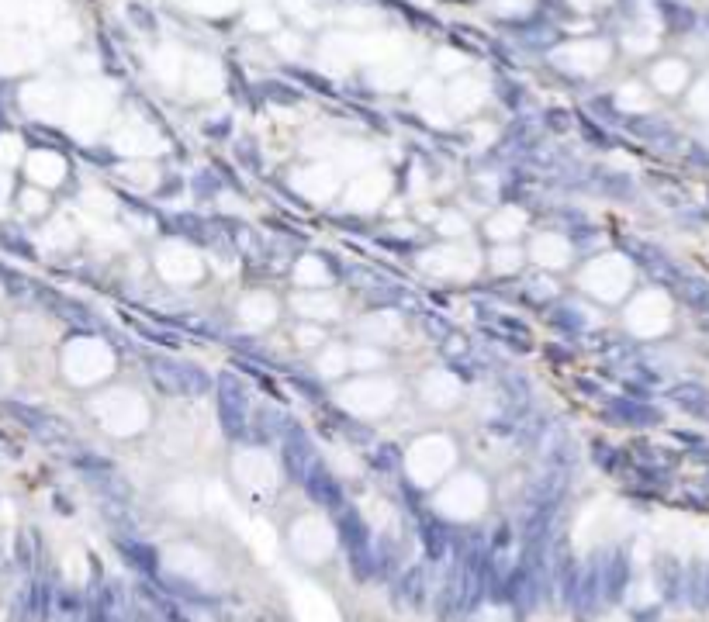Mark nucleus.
Wrapping results in <instances>:
<instances>
[{
  "label": "nucleus",
  "mask_w": 709,
  "mask_h": 622,
  "mask_svg": "<svg viewBox=\"0 0 709 622\" xmlns=\"http://www.w3.org/2000/svg\"><path fill=\"white\" fill-rule=\"evenodd\" d=\"M218 419L229 439L250 432V391L236 373H218Z\"/></svg>",
  "instance_id": "1"
},
{
  "label": "nucleus",
  "mask_w": 709,
  "mask_h": 622,
  "mask_svg": "<svg viewBox=\"0 0 709 622\" xmlns=\"http://www.w3.org/2000/svg\"><path fill=\"white\" fill-rule=\"evenodd\" d=\"M602 561L606 553H591L589 564L578 570V588H574V602L568 612H574L581 622H589L602 605Z\"/></svg>",
  "instance_id": "2"
},
{
  "label": "nucleus",
  "mask_w": 709,
  "mask_h": 622,
  "mask_svg": "<svg viewBox=\"0 0 709 622\" xmlns=\"http://www.w3.org/2000/svg\"><path fill=\"white\" fill-rule=\"evenodd\" d=\"M316 464H318V449L312 443V436L298 426V422H288V429H284V466H288V474L295 481H305Z\"/></svg>",
  "instance_id": "3"
},
{
  "label": "nucleus",
  "mask_w": 709,
  "mask_h": 622,
  "mask_svg": "<svg viewBox=\"0 0 709 622\" xmlns=\"http://www.w3.org/2000/svg\"><path fill=\"white\" fill-rule=\"evenodd\" d=\"M7 411H11L39 443H49V447H66V443H70V432H66L52 415H45V411H39V409H28V405H14V401L7 405Z\"/></svg>",
  "instance_id": "4"
},
{
  "label": "nucleus",
  "mask_w": 709,
  "mask_h": 622,
  "mask_svg": "<svg viewBox=\"0 0 709 622\" xmlns=\"http://www.w3.org/2000/svg\"><path fill=\"white\" fill-rule=\"evenodd\" d=\"M430 598V574L426 564H412L409 570H402V578L394 581V605L402 612H422Z\"/></svg>",
  "instance_id": "5"
},
{
  "label": "nucleus",
  "mask_w": 709,
  "mask_h": 622,
  "mask_svg": "<svg viewBox=\"0 0 709 622\" xmlns=\"http://www.w3.org/2000/svg\"><path fill=\"white\" fill-rule=\"evenodd\" d=\"M502 602L513 605L515 619H526L533 608L544 602L540 588L533 584L530 570L523 564H513V570H509V578H506V598H502Z\"/></svg>",
  "instance_id": "6"
},
{
  "label": "nucleus",
  "mask_w": 709,
  "mask_h": 622,
  "mask_svg": "<svg viewBox=\"0 0 709 622\" xmlns=\"http://www.w3.org/2000/svg\"><path fill=\"white\" fill-rule=\"evenodd\" d=\"M654 581L665 605H685V564L675 553H661L654 561Z\"/></svg>",
  "instance_id": "7"
},
{
  "label": "nucleus",
  "mask_w": 709,
  "mask_h": 622,
  "mask_svg": "<svg viewBox=\"0 0 709 622\" xmlns=\"http://www.w3.org/2000/svg\"><path fill=\"white\" fill-rule=\"evenodd\" d=\"M630 584V553L616 546L602 561V602H619Z\"/></svg>",
  "instance_id": "8"
},
{
  "label": "nucleus",
  "mask_w": 709,
  "mask_h": 622,
  "mask_svg": "<svg viewBox=\"0 0 709 622\" xmlns=\"http://www.w3.org/2000/svg\"><path fill=\"white\" fill-rule=\"evenodd\" d=\"M301 485H305L308 498H312L316 505L329 508V512H336L339 505H346V502H343V487H339V481H336L333 474H329V466L322 464V460L312 466V474H308Z\"/></svg>",
  "instance_id": "9"
},
{
  "label": "nucleus",
  "mask_w": 709,
  "mask_h": 622,
  "mask_svg": "<svg viewBox=\"0 0 709 622\" xmlns=\"http://www.w3.org/2000/svg\"><path fill=\"white\" fill-rule=\"evenodd\" d=\"M419 536H422V550H426V557L430 561H447V553H450V525L443 523V519H436L433 512H419Z\"/></svg>",
  "instance_id": "10"
},
{
  "label": "nucleus",
  "mask_w": 709,
  "mask_h": 622,
  "mask_svg": "<svg viewBox=\"0 0 709 622\" xmlns=\"http://www.w3.org/2000/svg\"><path fill=\"white\" fill-rule=\"evenodd\" d=\"M606 411L619 426H657L661 422V411L650 409L648 401H637V398H610Z\"/></svg>",
  "instance_id": "11"
},
{
  "label": "nucleus",
  "mask_w": 709,
  "mask_h": 622,
  "mask_svg": "<svg viewBox=\"0 0 709 622\" xmlns=\"http://www.w3.org/2000/svg\"><path fill=\"white\" fill-rule=\"evenodd\" d=\"M630 250L637 253V259H640V267L648 270L650 280H657V284H668V287H675V284L682 280L678 267H675V263H671V259L661 253V250H654V246H640V242H633Z\"/></svg>",
  "instance_id": "12"
},
{
  "label": "nucleus",
  "mask_w": 709,
  "mask_h": 622,
  "mask_svg": "<svg viewBox=\"0 0 709 622\" xmlns=\"http://www.w3.org/2000/svg\"><path fill=\"white\" fill-rule=\"evenodd\" d=\"M115 543H118V553L125 557V564H132L136 570H142L146 578H156L159 561H156V550H153V546L136 540V536H115Z\"/></svg>",
  "instance_id": "13"
},
{
  "label": "nucleus",
  "mask_w": 709,
  "mask_h": 622,
  "mask_svg": "<svg viewBox=\"0 0 709 622\" xmlns=\"http://www.w3.org/2000/svg\"><path fill=\"white\" fill-rule=\"evenodd\" d=\"M83 477H87V485H90V491L98 495L100 502H132V487L125 485V477L115 466L100 470V474H83Z\"/></svg>",
  "instance_id": "14"
},
{
  "label": "nucleus",
  "mask_w": 709,
  "mask_h": 622,
  "mask_svg": "<svg viewBox=\"0 0 709 622\" xmlns=\"http://www.w3.org/2000/svg\"><path fill=\"white\" fill-rule=\"evenodd\" d=\"M146 367H149V377L163 394H174L180 398V363L170 360V356H159V353H149L146 356Z\"/></svg>",
  "instance_id": "15"
},
{
  "label": "nucleus",
  "mask_w": 709,
  "mask_h": 622,
  "mask_svg": "<svg viewBox=\"0 0 709 622\" xmlns=\"http://www.w3.org/2000/svg\"><path fill=\"white\" fill-rule=\"evenodd\" d=\"M502 391H506V409H509V419H523L526 411H530V381L523 377V373H515L509 370L506 377H502Z\"/></svg>",
  "instance_id": "16"
},
{
  "label": "nucleus",
  "mask_w": 709,
  "mask_h": 622,
  "mask_svg": "<svg viewBox=\"0 0 709 622\" xmlns=\"http://www.w3.org/2000/svg\"><path fill=\"white\" fill-rule=\"evenodd\" d=\"M668 398L678 405V409L689 411V415H709V391L703 388V384H692V381L675 384V388L668 391Z\"/></svg>",
  "instance_id": "17"
},
{
  "label": "nucleus",
  "mask_w": 709,
  "mask_h": 622,
  "mask_svg": "<svg viewBox=\"0 0 709 622\" xmlns=\"http://www.w3.org/2000/svg\"><path fill=\"white\" fill-rule=\"evenodd\" d=\"M685 605H692L695 612H706V564L699 557L685 564Z\"/></svg>",
  "instance_id": "18"
},
{
  "label": "nucleus",
  "mask_w": 709,
  "mask_h": 622,
  "mask_svg": "<svg viewBox=\"0 0 709 622\" xmlns=\"http://www.w3.org/2000/svg\"><path fill=\"white\" fill-rule=\"evenodd\" d=\"M288 415L280 409H270L263 405L257 411V422H253V432H257V443H270V439H284V429H288Z\"/></svg>",
  "instance_id": "19"
},
{
  "label": "nucleus",
  "mask_w": 709,
  "mask_h": 622,
  "mask_svg": "<svg viewBox=\"0 0 709 622\" xmlns=\"http://www.w3.org/2000/svg\"><path fill=\"white\" fill-rule=\"evenodd\" d=\"M39 553H42V540L35 529H21L18 540H14V561L24 574H35V567H39Z\"/></svg>",
  "instance_id": "20"
},
{
  "label": "nucleus",
  "mask_w": 709,
  "mask_h": 622,
  "mask_svg": "<svg viewBox=\"0 0 709 622\" xmlns=\"http://www.w3.org/2000/svg\"><path fill=\"white\" fill-rule=\"evenodd\" d=\"M100 515L108 519V525L118 536H136V515H132V502H100Z\"/></svg>",
  "instance_id": "21"
},
{
  "label": "nucleus",
  "mask_w": 709,
  "mask_h": 622,
  "mask_svg": "<svg viewBox=\"0 0 709 622\" xmlns=\"http://www.w3.org/2000/svg\"><path fill=\"white\" fill-rule=\"evenodd\" d=\"M212 391V377L194 363H180V398H194V394H208Z\"/></svg>",
  "instance_id": "22"
},
{
  "label": "nucleus",
  "mask_w": 709,
  "mask_h": 622,
  "mask_svg": "<svg viewBox=\"0 0 709 622\" xmlns=\"http://www.w3.org/2000/svg\"><path fill=\"white\" fill-rule=\"evenodd\" d=\"M675 287H678V294L689 301L692 308L709 311V280H699V277H682Z\"/></svg>",
  "instance_id": "23"
},
{
  "label": "nucleus",
  "mask_w": 709,
  "mask_h": 622,
  "mask_svg": "<svg viewBox=\"0 0 709 622\" xmlns=\"http://www.w3.org/2000/svg\"><path fill=\"white\" fill-rule=\"evenodd\" d=\"M146 588H149V598H153V605H156L159 619H163V622H191V619H187V612H184V608H180V605L174 602V598H170L163 588H153L149 581H146Z\"/></svg>",
  "instance_id": "24"
},
{
  "label": "nucleus",
  "mask_w": 709,
  "mask_h": 622,
  "mask_svg": "<svg viewBox=\"0 0 709 622\" xmlns=\"http://www.w3.org/2000/svg\"><path fill=\"white\" fill-rule=\"evenodd\" d=\"M630 128H633V132H637L640 138L661 142V146H671V142H675V132H671V125L657 121V118H640V121H633Z\"/></svg>",
  "instance_id": "25"
},
{
  "label": "nucleus",
  "mask_w": 709,
  "mask_h": 622,
  "mask_svg": "<svg viewBox=\"0 0 709 622\" xmlns=\"http://www.w3.org/2000/svg\"><path fill=\"white\" fill-rule=\"evenodd\" d=\"M371 464H374V470H381V474H394V470L402 466V449L392 447V443L374 447L371 449Z\"/></svg>",
  "instance_id": "26"
},
{
  "label": "nucleus",
  "mask_w": 709,
  "mask_h": 622,
  "mask_svg": "<svg viewBox=\"0 0 709 622\" xmlns=\"http://www.w3.org/2000/svg\"><path fill=\"white\" fill-rule=\"evenodd\" d=\"M7 622H35V612H32V591H28V584H24L18 595L11 598Z\"/></svg>",
  "instance_id": "27"
},
{
  "label": "nucleus",
  "mask_w": 709,
  "mask_h": 622,
  "mask_svg": "<svg viewBox=\"0 0 709 622\" xmlns=\"http://www.w3.org/2000/svg\"><path fill=\"white\" fill-rule=\"evenodd\" d=\"M665 18L675 32H689L692 24H695V14H692L689 7H682V4H665Z\"/></svg>",
  "instance_id": "28"
},
{
  "label": "nucleus",
  "mask_w": 709,
  "mask_h": 622,
  "mask_svg": "<svg viewBox=\"0 0 709 622\" xmlns=\"http://www.w3.org/2000/svg\"><path fill=\"white\" fill-rule=\"evenodd\" d=\"M73 466H80L83 474H100V470H111V460L108 457H98V453H73Z\"/></svg>",
  "instance_id": "29"
},
{
  "label": "nucleus",
  "mask_w": 709,
  "mask_h": 622,
  "mask_svg": "<svg viewBox=\"0 0 709 622\" xmlns=\"http://www.w3.org/2000/svg\"><path fill=\"white\" fill-rule=\"evenodd\" d=\"M551 318H553V325H561V329H568V332H581V329H585V318H581V315H578L574 308H557Z\"/></svg>",
  "instance_id": "30"
},
{
  "label": "nucleus",
  "mask_w": 709,
  "mask_h": 622,
  "mask_svg": "<svg viewBox=\"0 0 709 622\" xmlns=\"http://www.w3.org/2000/svg\"><path fill=\"white\" fill-rule=\"evenodd\" d=\"M591 457H595V464L606 466V470H616V464H619V453L612 447H606V443H595V447H591Z\"/></svg>",
  "instance_id": "31"
},
{
  "label": "nucleus",
  "mask_w": 709,
  "mask_h": 622,
  "mask_svg": "<svg viewBox=\"0 0 709 622\" xmlns=\"http://www.w3.org/2000/svg\"><path fill=\"white\" fill-rule=\"evenodd\" d=\"M633 622H661V608H640Z\"/></svg>",
  "instance_id": "32"
},
{
  "label": "nucleus",
  "mask_w": 709,
  "mask_h": 622,
  "mask_svg": "<svg viewBox=\"0 0 709 622\" xmlns=\"http://www.w3.org/2000/svg\"><path fill=\"white\" fill-rule=\"evenodd\" d=\"M706 608H709V564H706Z\"/></svg>",
  "instance_id": "33"
}]
</instances>
